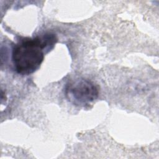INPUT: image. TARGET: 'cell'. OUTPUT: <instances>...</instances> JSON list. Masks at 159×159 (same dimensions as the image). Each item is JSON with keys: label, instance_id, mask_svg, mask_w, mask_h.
<instances>
[{"label": "cell", "instance_id": "obj_2", "mask_svg": "<svg viewBox=\"0 0 159 159\" xmlns=\"http://www.w3.org/2000/svg\"><path fill=\"white\" fill-rule=\"evenodd\" d=\"M65 93L66 99L73 104L86 106L97 99L99 90L92 81L84 78H78L66 84Z\"/></svg>", "mask_w": 159, "mask_h": 159}, {"label": "cell", "instance_id": "obj_1", "mask_svg": "<svg viewBox=\"0 0 159 159\" xmlns=\"http://www.w3.org/2000/svg\"><path fill=\"white\" fill-rule=\"evenodd\" d=\"M57 40L56 35L49 33L41 37L24 40L17 43L12 53L16 71L25 75L35 72L43 60L45 49L52 48Z\"/></svg>", "mask_w": 159, "mask_h": 159}]
</instances>
